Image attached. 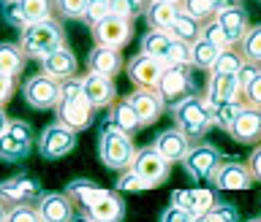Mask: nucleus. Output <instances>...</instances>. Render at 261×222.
I'll return each instance as SVG.
<instances>
[{"mask_svg": "<svg viewBox=\"0 0 261 222\" xmlns=\"http://www.w3.org/2000/svg\"><path fill=\"white\" fill-rule=\"evenodd\" d=\"M87 8V0H55V14L68 22H82Z\"/></svg>", "mask_w": 261, "mask_h": 222, "instance_id": "obj_40", "label": "nucleus"}, {"mask_svg": "<svg viewBox=\"0 0 261 222\" xmlns=\"http://www.w3.org/2000/svg\"><path fill=\"white\" fill-rule=\"evenodd\" d=\"M73 149H76V133L57 125V122L46 125L44 133L38 136V154L44 160H63Z\"/></svg>", "mask_w": 261, "mask_h": 222, "instance_id": "obj_11", "label": "nucleus"}, {"mask_svg": "<svg viewBox=\"0 0 261 222\" xmlns=\"http://www.w3.org/2000/svg\"><path fill=\"white\" fill-rule=\"evenodd\" d=\"M223 152L218 146H212L210 141H196L191 144L185 160H182V168L185 174L193 179V182H210V176L215 174V168L223 163Z\"/></svg>", "mask_w": 261, "mask_h": 222, "instance_id": "obj_7", "label": "nucleus"}, {"mask_svg": "<svg viewBox=\"0 0 261 222\" xmlns=\"http://www.w3.org/2000/svg\"><path fill=\"white\" fill-rule=\"evenodd\" d=\"M155 89H158V95L163 98V103H166L169 109L177 106V103H182L185 98L196 95L193 68H166Z\"/></svg>", "mask_w": 261, "mask_h": 222, "instance_id": "obj_10", "label": "nucleus"}, {"mask_svg": "<svg viewBox=\"0 0 261 222\" xmlns=\"http://www.w3.org/2000/svg\"><path fill=\"white\" fill-rule=\"evenodd\" d=\"M150 3L152 0H112V14H122L128 19H136V16H144Z\"/></svg>", "mask_w": 261, "mask_h": 222, "instance_id": "obj_41", "label": "nucleus"}, {"mask_svg": "<svg viewBox=\"0 0 261 222\" xmlns=\"http://www.w3.org/2000/svg\"><path fill=\"white\" fill-rule=\"evenodd\" d=\"M73 222H93L87 214H79V217H73Z\"/></svg>", "mask_w": 261, "mask_h": 222, "instance_id": "obj_52", "label": "nucleus"}, {"mask_svg": "<svg viewBox=\"0 0 261 222\" xmlns=\"http://www.w3.org/2000/svg\"><path fill=\"white\" fill-rule=\"evenodd\" d=\"M112 14V0H87V8H85V16H82V22L87 24V27H93L103 19V16Z\"/></svg>", "mask_w": 261, "mask_h": 222, "instance_id": "obj_43", "label": "nucleus"}, {"mask_svg": "<svg viewBox=\"0 0 261 222\" xmlns=\"http://www.w3.org/2000/svg\"><path fill=\"white\" fill-rule=\"evenodd\" d=\"M41 222H73V203L65 193H41L36 201Z\"/></svg>", "mask_w": 261, "mask_h": 222, "instance_id": "obj_21", "label": "nucleus"}, {"mask_svg": "<svg viewBox=\"0 0 261 222\" xmlns=\"http://www.w3.org/2000/svg\"><path fill=\"white\" fill-rule=\"evenodd\" d=\"M242 101L250 109H261V68L253 73V79L242 87Z\"/></svg>", "mask_w": 261, "mask_h": 222, "instance_id": "obj_44", "label": "nucleus"}, {"mask_svg": "<svg viewBox=\"0 0 261 222\" xmlns=\"http://www.w3.org/2000/svg\"><path fill=\"white\" fill-rule=\"evenodd\" d=\"M122 68H125V60H122V54L117 52V49H103V46L90 49V54H87V71L90 73L114 79Z\"/></svg>", "mask_w": 261, "mask_h": 222, "instance_id": "obj_24", "label": "nucleus"}, {"mask_svg": "<svg viewBox=\"0 0 261 222\" xmlns=\"http://www.w3.org/2000/svg\"><path fill=\"white\" fill-rule=\"evenodd\" d=\"M169 114H171V122H174L171 128H177L179 133H185L193 144L201 141L212 128V109H210V103L204 101V95H199V92L185 98L182 103L171 106Z\"/></svg>", "mask_w": 261, "mask_h": 222, "instance_id": "obj_3", "label": "nucleus"}, {"mask_svg": "<svg viewBox=\"0 0 261 222\" xmlns=\"http://www.w3.org/2000/svg\"><path fill=\"white\" fill-rule=\"evenodd\" d=\"M196 222H240V211H237L234 203H226V201H218L212 211H207L204 217H199Z\"/></svg>", "mask_w": 261, "mask_h": 222, "instance_id": "obj_39", "label": "nucleus"}, {"mask_svg": "<svg viewBox=\"0 0 261 222\" xmlns=\"http://www.w3.org/2000/svg\"><path fill=\"white\" fill-rule=\"evenodd\" d=\"M130 168H134L136 174L144 179L150 190L161 187V184L169 179V171H171L169 163L152 149V144H150V146H142V149H136V157H134V166H130Z\"/></svg>", "mask_w": 261, "mask_h": 222, "instance_id": "obj_12", "label": "nucleus"}, {"mask_svg": "<svg viewBox=\"0 0 261 222\" xmlns=\"http://www.w3.org/2000/svg\"><path fill=\"white\" fill-rule=\"evenodd\" d=\"M201 38H204V41H210L212 46H218L220 52H223V49H231V44H228V38L223 36V30L218 27V22H215V19L207 22V24L201 27Z\"/></svg>", "mask_w": 261, "mask_h": 222, "instance_id": "obj_46", "label": "nucleus"}, {"mask_svg": "<svg viewBox=\"0 0 261 222\" xmlns=\"http://www.w3.org/2000/svg\"><path fill=\"white\" fill-rule=\"evenodd\" d=\"M128 103H130V109H134V114H136V119H139L142 128L155 125V122L163 117V111H166V103H163V98L158 95V89L136 87L134 92L128 95Z\"/></svg>", "mask_w": 261, "mask_h": 222, "instance_id": "obj_15", "label": "nucleus"}, {"mask_svg": "<svg viewBox=\"0 0 261 222\" xmlns=\"http://www.w3.org/2000/svg\"><path fill=\"white\" fill-rule=\"evenodd\" d=\"M218 27L223 30V36L228 38L231 46H240V41L245 38V33L250 30V19H248V11L240 6V3H231L228 8H223L218 16H215Z\"/></svg>", "mask_w": 261, "mask_h": 222, "instance_id": "obj_22", "label": "nucleus"}, {"mask_svg": "<svg viewBox=\"0 0 261 222\" xmlns=\"http://www.w3.org/2000/svg\"><path fill=\"white\" fill-rule=\"evenodd\" d=\"M16 87H19V84H16L14 76H6V73H0V109H3V106L16 95Z\"/></svg>", "mask_w": 261, "mask_h": 222, "instance_id": "obj_48", "label": "nucleus"}, {"mask_svg": "<svg viewBox=\"0 0 261 222\" xmlns=\"http://www.w3.org/2000/svg\"><path fill=\"white\" fill-rule=\"evenodd\" d=\"M177 14H179V6L152 0V3L147 6V11H144V19H147V24H150V30H166L169 33L171 22L177 19Z\"/></svg>", "mask_w": 261, "mask_h": 222, "instance_id": "obj_31", "label": "nucleus"}, {"mask_svg": "<svg viewBox=\"0 0 261 222\" xmlns=\"http://www.w3.org/2000/svg\"><path fill=\"white\" fill-rule=\"evenodd\" d=\"M191 138H188L185 133H179L177 128H169V130H163V133L155 136V141H152V149L161 154L163 160L169 163V166H174V163H182L185 160V154L188 149H191Z\"/></svg>", "mask_w": 261, "mask_h": 222, "instance_id": "obj_20", "label": "nucleus"}, {"mask_svg": "<svg viewBox=\"0 0 261 222\" xmlns=\"http://www.w3.org/2000/svg\"><path fill=\"white\" fill-rule=\"evenodd\" d=\"M82 214H87L93 222H122L125 219V203L117 193H106L103 198H98L93 206H87Z\"/></svg>", "mask_w": 261, "mask_h": 222, "instance_id": "obj_25", "label": "nucleus"}, {"mask_svg": "<svg viewBox=\"0 0 261 222\" xmlns=\"http://www.w3.org/2000/svg\"><path fill=\"white\" fill-rule=\"evenodd\" d=\"M103 125L120 130V133H125V136H130V138H134L136 130H142V125H139L134 109H130V103H128V98H117V101L109 106V117H106Z\"/></svg>", "mask_w": 261, "mask_h": 222, "instance_id": "obj_27", "label": "nucleus"}, {"mask_svg": "<svg viewBox=\"0 0 261 222\" xmlns=\"http://www.w3.org/2000/svg\"><path fill=\"white\" fill-rule=\"evenodd\" d=\"M98 157L106 168L112 171H128L134 166V157H136V146H134V138L120 133L109 125H101V136H98Z\"/></svg>", "mask_w": 261, "mask_h": 222, "instance_id": "obj_4", "label": "nucleus"}, {"mask_svg": "<svg viewBox=\"0 0 261 222\" xmlns=\"http://www.w3.org/2000/svg\"><path fill=\"white\" fill-rule=\"evenodd\" d=\"M245 111V101H228V103H220L212 109V125H218L220 130L231 133L234 122L240 119V114Z\"/></svg>", "mask_w": 261, "mask_h": 222, "instance_id": "obj_35", "label": "nucleus"}, {"mask_svg": "<svg viewBox=\"0 0 261 222\" xmlns=\"http://www.w3.org/2000/svg\"><path fill=\"white\" fill-rule=\"evenodd\" d=\"M6 217H8V206H6V203H0V222H6Z\"/></svg>", "mask_w": 261, "mask_h": 222, "instance_id": "obj_51", "label": "nucleus"}, {"mask_svg": "<svg viewBox=\"0 0 261 222\" xmlns=\"http://www.w3.org/2000/svg\"><path fill=\"white\" fill-rule=\"evenodd\" d=\"M82 92H85L87 103L93 106L95 111L109 109V106L117 101V87H114V79L98 76V73H82Z\"/></svg>", "mask_w": 261, "mask_h": 222, "instance_id": "obj_17", "label": "nucleus"}, {"mask_svg": "<svg viewBox=\"0 0 261 222\" xmlns=\"http://www.w3.org/2000/svg\"><path fill=\"white\" fill-rule=\"evenodd\" d=\"M218 203V195L212 190H204V187H196V190H174L171 193V206H182L185 211L199 219L207 211H212V206Z\"/></svg>", "mask_w": 261, "mask_h": 222, "instance_id": "obj_23", "label": "nucleus"}, {"mask_svg": "<svg viewBox=\"0 0 261 222\" xmlns=\"http://www.w3.org/2000/svg\"><path fill=\"white\" fill-rule=\"evenodd\" d=\"M95 119V109L87 103L85 92H82V79L73 76V79H65L60 81V101L55 106V122L63 128L73 130H87Z\"/></svg>", "mask_w": 261, "mask_h": 222, "instance_id": "obj_1", "label": "nucleus"}, {"mask_svg": "<svg viewBox=\"0 0 261 222\" xmlns=\"http://www.w3.org/2000/svg\"><path fill=\"white\" fill-rule=\"evenodd\" d=\"M6 222H41L36 203H22V206H11L8 209Z\"/></svg>", "mask_w": 261, "mask_h": 222, "instance_id": "obj_45", "label": "nucleus"}, {"mask_svg": "<svg viewBox=\"0 0 261 222\" xmlns=\"http://www.w3.org/2000/svg\"><path fill=\"white\" fill-rule=\"evenodd\" d=\"M22 98H24V103L36 111L55 109L57 101H60V81L46 76V73H33V76L22 84Z\"/></svg>", "mask_w": 261, "mask_h": 222, "instance_id": "obj_9", "label": "nucleus"}, {"mask_svg": "<svg viewBox=\"0 0 261 222\" xmlns=\"http://www.w3.org/2000/svg\"><path fill=\"white\" fill-rule=\"evenodd\" d=\"M76 71H79V60H76V54L68 49V44L57 46L52 54H46L44 60H41V73H46V76H52L57 81L79 76Z\"/></svg>", "mask_w": 261, "mask_h": 222, "instance_id": "obj_19", "label": "nucleus"}, {"mask_svg": "<svg viewBox=\"0 0 261 222\" xmlns=\"http://www.w3.org/2000/svg\"><path fill=\"white\" fill-rule=\"evenodd\" d=\"M245 65V57L240 54V49L231 46V49H223V52H218V60L212 65L210 73H240V68Z\"/></svg>", "mask_w": 261, "mask_h": 222, "instance_id": "obj_37", "label": "nucleus"}, {"mask_svg": "<svg viewBox=\"0 0 261 222\" xmlns=\"http://www.w3.org/2000/svg\"><path fill=\"white\" fill-rule=\"evenodd\" d=\"M114 190H120V193H142V190H150V187H147V182L136 174L134 168H128V171H120V179L114 182Z\"/></svg>", "mask_w": 261, "mask_h": 222, "instance_id": "obj_42", "label": "nucleus"}, {"mask_svg": "<svg viewBox=\"0 0 261 222\" xmlns=\"http://www.w3.org/2000/svg\"><path fill=\"white\" fill-rule=\"evenodd\" d=\"M163 65L166 68H191V46L182 44V41H174L169 46L166 57H163Z\"/></svg>", "mask_w": 261, "mask_h": 222, "instance_id": "obj_38", "label": "nucleus"}, {"mask_svg": "<svg viewBox=\"0 0 261 222\" xmlns=\"http://www.w3.org/2000/svg\"><path fill=\"white\" fill-rule=\"evenodd\" d=\"M163 71H166V65H163L161 60H155V57H147V54H142V52L134 54V57H130V60L125 62L128 79L134 81L136 87H142V89H155V87H158Z\"/></svg>", "mask_w": 261, "mask_h": 222, "instance_id": "obj_16", "label": "nucleus"}, {"mask_svg": "<svg viewBox=\"0 0 261 222\" xmlns=\"http://www.w3.org/2000/svg\"><path fill=\"white\" fill-rule=\"evenodd\" d=\"M161 3H174V6H182V0H161Z\"/></svg>", "mask_w": 261, "mask_h": 222, "instance_id": "obj_53", "label": "nucleus"}, {"mask_svg": "<svg viewBox=\"0 0 261 222\" xmlns=\"http://www.w3.org/2000/svg\"><path fill=\"white\" fill-rule=\"evenodd\" d=\"M201 27L204 24L199 19H193L191 14H185L182 8H179V14H177V19L171 22V27H169V36L174 38V41H182V44H196V41L201 38Z\"/></svg>", "mask_w": 261, "mask_h": 222, "instance_id": "obj_29", "label": "nucleus"}, {"mask_svg": "<svg viewBox=\"0 0 261 222\" xmlns=\"http://www.w3.org/2000/svg\"><path fill=\"white\" fill-rule=\"evenodd\" d=\"M28 65V57L22 54L19 44H11V41H0V73L6 76L19 79V73Z\"/></svg>", "mask_w": 261, "mask_h": 222, "instance_id": "obj_32", "label": "nucleus"}, {"mask_svg": "<svg viewBox=\"0 0 261 222\" xmlns=\"http://www.w3.org/2000/svg\"><path fill=\"white\" fill-rule=\"evenodd\" d=\"M19 49L28 60H44L46 54H52L57 46L65 44V30L60 19H44L36 24H28V27L19 30Z\"/></svg>", "mask_w": 261, "mask_h": 222, "instance_id": "obj_2", "label": "nucleus"}, {"mask_svg": "<svg viewBox=\"0 0 261 222\" xmlns=\"http://www.w3.org/2000/svg\"><path fill=\"white\" fill-rule=\"evenodd\" d=\"M237 49H240V54L245 57V62L261 68V24H253V27L245 33V38L240 41Z\"/></svg>", "mask_w": 261, "mask_h": 222, "instance_id": "obj_36", "label": "nucleus"}, {"mask_svg": "<svg viewBox=\"0 0 261 222\" xmlns=\"http://www.w3.org/2000/svg\"><path fill=\"white\" fill-rule=\"evenodd\" d=\"M90 33H93L95 46L117 49L120 52V49H125L130 44V38H134V19H128V16H122V14H109L98 24H93Z\"/></svg>", "mask_w": 261, "mask_h": 222, "instance_id": "obj_6", "label": "nucleus"}, {"mask_svg": "<svg viewBox=\"0 0 261 222\" xmlns=\"http://www.w3.org/2000/svg\"><path fill=\"white\" fill-rule=\"evenodd\" d=\"M3 3H8V0H3Z\"/></svg>", "mask_w": 261, "mask_h": 222, "instance_id": "obj_55", "label": "nucleus"}, {"mask_svg": "<svg viewBox=\"0 0 261 222\" xmlns=\"http://www.w3.org/2000/svg\"><path fill=\"white\" fill-rule=\"evenodd\" d=\"M204 101L210 103V109L228 101H242V87L237 76L234 73H210L207 87H204Z\"/></svg>", "mask_w": 261, "mask_h": 222, "instance_id": "obj_18", "label": "nucleus"}, {"mask_svg": "<svg viewBox=\"0 0 261 222\" xmlns=\"http://www.w3.org/2000/svg\"><path fill=\"white\" fill-rule=\"evenodd\" d=\"M248 222H261V217H253V219H248Z\"/></svg>", "mask_w": 261, "mask_h": 222, "instance_id": "obj_54", "label": "nucleus"}, {"mask_svg": "<svg viewBox=\"0 0 261 222\" xmlns=\"http://www.w3.org/2000/svg\"><path fill=\"white\" fill-rule=\"evenodd\" d=\"M41 193H44L41 184L33 176H24V174H16L0 182V203H6L8 209L22 206V203H36L41 198Z\"/></svg>", "mask_w": 261, "mask_h": 222, "instance_id": "obj_13", "label": "nucleus"}, {"mask_svg": "<svg viewBox=\"0 0 261 222\" xmlns=\"http://www.w3.org/2000/svg\"><path fill=\"white\" fill-rule=\"evenodd\" d=\"M231 3H234V0H182V6H179V8L204 24V22H212L220 11H223V8H228Z\"/></svg>", "mask_w": 261, "mask_h": 222, "instance_id": "obj_30", "label": "nucleus"}, {"mask_svg": "<svg viewBox=\"0 0 261 222\" xmlns=\"http://www.w3.org/2000/svg\"><path fill=\"white\" fill-rule=\"evenodd\" d=\"M106 193H109L106 187H98L95 182H90V179H73V182H68V187H65V195H68L71 203L79 206L82 211L87 206H93L98 198H103Z\"/></svg>", "mask_w": 261, "mask_h": 222, "instance_id": "obj_28", "label": "nucleus"}, {"mask_svg": "<svg viewBox=\"0 0 261 222\" xmlns=\"http://www.w3.org/2000/svg\"><path fill=\"white\" fill-rule=\"evenodd\" d=\"M158 222H196V217L191 214V211H185L182 206H166L161 211Z\"/></svg>", "mask_w": 261, "mask_h": 222, "instance_id": "obj_47", "label": "nucleus"}, {"mask_svg": "<svg viewBox=\"0 0 261 222\" xmlns=\"http://www.w3.org/2000/svg\"><path fill=\"white\" fill-rule=\"evenodd\" d=\"M245 166H248L253 182H261V144L250 152V157H248V163H245Z\"/></svg>", "mask_w": 261, "mask_h": 222, "instance_id": "obj_49", "label": "nucleus"}, {"mask_svg": "<svg viewBox=\"0 0 261 222\" xmlns=\"http://www.w3.org/2000/svg\"><path fill=\"white\" fill-rule=\"evenodd\" d=\"M33 138L36 136H33L30 122L11 119L8 128L3 130V136H0V160H6V163L24 160L33 152Z\"/></svg>", "mask_w": 261, "mask_h": 222, "instance_id": "obj_8", "label": "nucleus"}, {"mask_svg": "<svg viewBox=\"0 0 261 222\" xmlns=\"http://www.w3.org/2000/svg\"><path fill=\"white\" fill-rule=\"evenodd\" d=\"M218 46H212L210 41L199 38L196 44H191V68L193 71H212V65L218 60Z\"/></svg>", "mask_w": 261, "mask_h": 222, "instance_id": "obj_34", "label": "nucleus"}, {"mask_svg": "<svg viewBox=\"0 0 261 222\" xmlns=\"http://www.w3.org/2000/svg\"><path fill=\"white\" fill-rule=\"evenodd\" d=\"M3 19L16 30L44 19H55V0H8L3 3Z\"/></svg>", "mask_w": 261, "mask_h": 222, "instance_id": "obj_5", "label": "nucleus"}, {"mask_svg": "<svg viewBox=\"0 0 261 222\" xmlns=\"http://www.w3.org/2000/svg\"><path fill=\"white\" fill-rule=\"evenodd\" d=\"M237 144H261V109H250L245 106V111L240 114V119L234 122L231 133Z\"/></svg>", "mask_w": 261, "mask_h": 222, "instance_id": "obj_26", "label": "nucleus"}, {"mask_svg": "<svg viewBox=\"0 0 261 222\" xmlns=\"http://www.w3.org/2000/svg\"><path fill=\"white\" fill-rule=\"evenodd\" d=\"M8 122H11V117H8V114L0 109V136H3V130L8 128Z\"/></svg>", "mask_w": 261, "mask_h": 222, "instance_id": "obj_50", "label": "nucleus"}, {"mask_svg": "<svg viewBox=\"0 0 261 222\" xmlns=\"http://www.w3.org/2000/svg\"><path fill=\"white\" fill-rule=\"evenodd\" d=\"M171 44H174V38H171L166 30H147L144 38H142V54L155 57V60L163 62V57H166Z\"/></svg>", "mask_w": 261, "mask_h": 222, "instance_id": "obj_33", "label": "nucleus"}, {"mask_svg": "<svg viewBox=\"0 0 261 222\" xmlns=\"http://www.w3.org/2000/svg\"><path fill=\"white\" fill-rule=\"evenodd\" d=\"M210 184L215 190H250L253 187V176L245 163L226 157L220 166L215 168V174L210 176Z\"/></svg>", "mask_w": 261, "mask_h": 222, "instance_id": "obj_14", "label": "nucleus"}]
</instances>
